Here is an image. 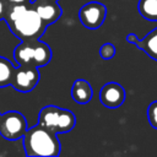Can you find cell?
Wrapping results in <instances>:
<instances>
[{
  "mask_svg": "<svg viewBox=\"0 0 157 157\" xmlns=\"http://www.w3.org/2000/svg\"><path fill=\"white\" fill-rule=\"evenodd\" d=\"M4 20L10 31L21 40L39 39L48 27L37 13L33 2L17 5L6 4Z\"/></svg>",
  "mask_w": 157,
  "mask_h": 157,
  "instance_id": "cell-1",
  "label": "cell"
},
{
  "mask_svg": "<svg viewBox=\"0 0 157 157\" xmlns=\"http://www.w3.org/2000/svg\"><path fill=\"white\" fill-rule=\"evenodd\" d=\"M22 139L26 156L55 157L60 153V141L56 137V134L48 130L39 123L28 128Z\"/></svg>",
  "mask_w": 157,
  "mask_h": 157,
  "instance_id": "cell-2",
  "label": "cell"
},
{
  "mask_svg": "<svg viewBox=\"0 0 157 157\" xmlns=\"http://www.w3.org/2000/svg\"><path fill=\"white\" fill-rule=\"evenodd\" d=\"M13 58L18 65L45 66L52 59V50L49 45L39 39L21 40L13 50Z\"/></svg>",
  "mask_w": 157,
  "mask_h": 157,
  "instance_id": "cell-3",
  "label": "cell"
},
{
  "mask_svg": "<svg viewBox=\"0 0 157 157\" xmlns=\"http://www.w3.org/2000/svg\"><path fill=\"white\" fill-rule=\"evenodd\" d=\"M38 123L55 134L69 132L76 125V115L69 109L50 104L39 110Z\"/></svg>",
  "mask_w": 157,
  "mask_h": 157,
  "instance_id": "cell-4",
  "label": "cell"
},
{
  "mask_svg": "<svg viewBox=\"0 0 157 157\" xmlns=\"http://www.w3.org/2000/svg\"><path fill=\"white\" fill-rule=\"evenodd\" d=\"M28 125L25 115L16 110H9L0 117V134L4 139L13 141L22 139Z\"/></svg>",
  "mask_w": 157,
  "mask_h": 157,
  "instance_id": "cell-5",
  "label": "cell"
},
{
  "mask_svg": "<svg viewBox=\"0 0 157 157\" xmlns=\"http://www.w3.org/2000/svg\"><path fill=\"white\" fill-rule=\"evenodd\" d=\"M39 78H40V74L37 66L18 65L13 70L10 86H12L18 92L27 93L31 92L38 85Z\"/></svg>",
  "mask_w": 157,
  "mask_h": 157,
  "instance_id": "cell-6",
  "label": "cell"
},
{
  "mask_svg": "<svg viewBox=\"0 0 157 157\" xmlns=\"http://www.w3.org/2000/svg\"><path fill=\"white\" fill-rule=\"evenodd\" d=\"M107 16V6L98 1H90L81 6L78 11L80 22L88 29L99 28Z\"/></svg>",
  "mask_w": 157,
  "mask_h": 157,
  "instance_id": "cell-7",
  "label": "cell"
},
{
  "mask_svg": "<svg viewBox=\"0 0 157 157\" xmlns=\"http://www.w3.org/2000/svg\"><path fill=\"white\" fill-rule=\"evenodd\" d=\"M101 103L110 109L120 107L125 101V90L118 82H108L99 91Z\"/></svg>",
  "mask_w": 157,
  "mask_h": 157,
  "instance_id": "cell-8",
  "label": "cell"
},
{
  "mask_svg": "<svg viewBox=\"0 0 157 157\" xmlns=\"http://www.w3.org/2000/svg\"><path fill=\"white\" fill-rule=\"evenodd\" d=\"M34 9L39 17L43 20V22L49 26L59 20L61 16V7L58 4V1L52 0H36L33 2Z\"/></svg>",
  "mask_w": 157,
  "mask_h": 157,
  "instance_id": "cell-9",
  "label": "cell"
},
{
  "mask_svg": "<svg viewBox=\"0 0 157 157\" xmlns=\"http://www.w3.org/2000/svg\"><path fill=\"white\" fill-rule=\"evenodd\" d=\"M126 40L131 44H135L140 50H144L150 58L157 60V27L142 39H139L134 33H129L126 36Z\"/></svg>",
  "mask_w": 157,
  "mask_h": 157,
  "instance_id": "cell-10",
  "label": "cell"
},
{
  "mask_svg": "<svg viewBox=\"0 0 157 157\" xmlns=\"http://www.w3.org/2000/svg\"><path fill=\"white\" fill-rule=\"evenodd\" d=\"M93 90L88 81L77 78L74 81L71 87V98L78 104H86L92 99Z\"/></svg>",
  "mask_w": 157,
  "mask_h": 157,
  "instance_id": "cell-11",
  "label": "cell"
},
{
  "mask_svg": "<svg viewBox=\"0 0 157 157\" xmlns=\"http://www.w3.org/2000/svg\"><path fill=\"white\" fill-rule=\"evenodd\" d=\"M137 10L147 21H157V0H139Z\"/></svg>",
  "mask_w": 157,
  "mask_h": 157,
  "instance_id": "cell-12",
  "label": "cell"
},
{
  "mask_svg": "<svg viewBox=\"0 0 157 157\" xmlns=\"http://www.w3.org/2000/svg\"><path fill=\"white\" fill-rule=\"evenodd\" d=\"M13 70V64L9 59L0 56V87H6L11 85Z\"/></svg>",
  "mask_w": 157,
  "mask_h": 157,
  "instance_id": "cell-13",
  "label": "cell"
},
{
  "mask_svg": "<svg viewBox=\"0 0 157 157\" xmlns=\"http://www.w3.org/2000/svg\"><path fill=\"white\" fill-rule=\"evenodd\" d=\"M115 52H117V49L113 43H104L99 48V56L104 60H109L115 55Z\"/></svg>",
  "mask_w": 157,
  "mask_h": 157,
  "instance_id": "cell-14",
  "label": "cell"
},
{
  "mask_svg": "<svg viewBox=\"0 0 157 157\" xmlns=\"http://www.w3.org/2000/svg\"><path fill=\"white\" fill-rule=\"evenodd\" d=\"M147 119L150 125L157 130V101H153L152 103H150L147 108Z\"/></svg>",
  "mask_w": 157,
  "mask_h": 157,
  "instance_id": "cell-15",
  "label": "cell"
},
{
  "mask_svg": "<svg viewBox=\"0 0 157 157\" xmlns=\"http://www.w3.org/2000/svg\"><path fill=\"white\" fill-rule=\"evenodd\" d=\"M5 12H6V1L5 0H0V21L4 20Z\"/></svg>",
  "mask_w": 157,
  "mask_h": 157,
  "instance_id": "cell-16",
  "label": "cell"
},
{
  "mask_svg": "<svg viewBox=\"0 0 157 157\" xmlns=\"http://www.w3.org/2000/svg\"><path fill=\"white\" fill-rule=\"evenodd\" d=\"M6 4H11V5H17V4H28L31 2V0H5Z\"/></svg>",
  "mask_w": 157,
  "mask_h": 157,
  "instance_id": "cell-17",
  "label": "cell"
},
{
  "mask_svg": "<svg viewBox=\"0 0 157 157\" xmlns=\"http://www.w3.org/2000/svg\"><path fill=\"white\" fill-rule=\"evenodd\" d=\"M52 1H58V0H52Z\"/></svg>",
  "mask_w": 157,
  "mask_h": 157,
  "instance_id": "cell-18",
  "label": "cell"
},
{
  "mask_svg": "<svg viewBox=\"0 0 157 157\" xmlns=\"http://www.w3.org/2000/svg\"><path fill=\"white\" fill-rule=\"evenodd\" d=\"M0 117H1V113H0Z\"/></svg>",
  "mask_w": 157,
  "mask_h": 157,
  "instance_id": "cell-19",
  "label": "cell"
}]
</instances>
